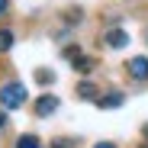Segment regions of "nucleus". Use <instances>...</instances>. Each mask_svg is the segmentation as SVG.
I'll return each mask as SVG.
<instances>
[{
    "label": "nucleus",
    "instance_id": "f257e3e1",
    "mask_svg": "<svg viewBox=\"0 0 148 148\" xmlns=\"http://www.w3.org/2000/svg\"><path fill=\"white\" fill-rule=\"evenodd\" d=\"M23 103H26V87H23L19 81H10V84L0 87V106L3 110H16Z\"/></svg>",
    "mask_w": 148,
    "mask_h": 148
},
{
    "label": "nucleus",
    "instance_id": "f03ea898",
    "mask_svg": "<svg viewBox=\"0 0 148 148\" xmlns=\"http://www.w3.org/2000/svg\"><path fill=\"white\" fill-rule=\"evenodd\" d=\"M126 71H129V77H132V81H145V77H148V58H145V55L129 58Z\"/></svg>",
    "mask_w": 148,
    "mask_h": 148
},
{
    "label": "nucleus",
    "instance_id": "7ed1b4c3",
    "mask_svg": "<svg viewBox=\"0 0 148 148\" xmlns=\"http://www.w3.org/2000/svg\"><path fill=\"white\" fill-rule=\"evenodd\" d=\"M55 110H58V97L55 93H42L36 100V116H52Z\"/></svg>",
    "mask_w": 148,
    "mask_h": 148
},
{
    "label": "nucleus",
    "instance_id": "20e7f679",
    "mask_svg": "<svg viewBox=\"0 0 148 148\" xmlns=\"http://www.w3.org/2000/svg\"><path fill=\"white\" fill-rule=\"evenodd\" d=\"M93 103L100 106V110H116V106H122V103H126V93L113 90V93H106V97H97Z\"/></svg>",
    "mask_w": 148,
    "mask_h": 148
},
{
    "label": "nucleus",
    "instance_id": "39448f33",
    "mask_svg": "<svg viewBox=\"0 0 148 148\" xmlns=\"http://www.w3.org/2000/svg\"><path fill=\"white\" fill-rule=\"evenodd\" d=\"M103 42H106L110 48H122V45L129 42V32H126V29H106V32H103Z\"/></svg>",
    "mask_w": 148,
    "mask_h": 148
},
{
    "label": "nucleus",
    "instance_id": "423d86ee",
    "mask_svg": "<svg viewBox=\"0 0 148 148\" xmlns=\"http://www.w3.org/2000/svg\"><path fill=\"white\" fill-rule=\"evenodd\" d=\"M74 71H77V74H90L93 71V58H74Z\"/></svg>",
    "mask_w": 148,
    "mask_h": 148
},
{
    "label": "nucleus",
    "instance_id": "0eeeda50",
    "mask_svg": "<svg viewBox=\"0 0 148 148\" xmlns=\"http://www.w3.org/2000/svg\"><path fill=\"white\" fill-rule=\"evenodd\" d=\"M77 97L81 100H97V87L93 84H77Z\"/></svg>",
    "mask_w": 148,
    "mask_h": 148
},
{
    "label": "nucleus",
    "instance_id": "6e6552de",
    "mask_svg": "<svg viewBox=\"0 0 148 148\" xmlns=\"http://www.w3.org/2000/svg\"><path fill=\"white\" fill-rule=\"evenodd\" d=\"M16 148H42V142H39L36 135H19V142H16Z\"/></svg>",
    "mask_w": 148,
    "mask_h": 148
},
{
    "label": "nucleus",
    "instance_id": "1a4fd4ad",
    "mask_svg": "<svg viewBox=\"0 0 148 148\" xmlns=\"http://www.w3.org/2000/svg\"><path fill=\"white\" fill-rule=\"evenodd\" d=\"M36 81H39L42 87H48V84H55V74L45 71V68H39V71H36Z\"/></svg>",
    "mask_w": 148,
    "mask_h": 148
},
{
    "label": "nucleus",
    "instance_id": "9d476101",
    "mask_svg": "<svg viewBox=\"0 0 148 148\" xmlns=\"http://www.w3.org/2000/svg\"><path fill=\"white\" fill-rule=\"evenodd\" d=\"M10 48H13V32L0 29V52H10Z\"/></svg>",
    "mask_w": 148,
    "mask_h": 148
},
{
    "label": "nucleus",
    "instance_id": "9b49d317",
    "mask_svg": "<svg viewBox=\"0 0 148 148\" xmlns=\"http://www.w3.org/2000/svg\"><path fill=\"white\" fill-rule=\"evenodd\" d=\"M71 145H77V142H74V138H55L52 142V148H71Z\"/></svg>",
    "mask_w": 148,
    "mask_h": 148
},
{
    "label": "nucleus",
    "instance_id": "f8f14e48",
    "mask_svg": "<svg viewBox=\"0 0 148 148\" xmlns=\"http://www.w3.org/2000/svg\"><path fill=\"white\" fill-rule=\"evenodd\" d=\"M93 148H116L113 142H100V145H93Z\"/></svg>",
    "mask_w": 148,
    "mask_h": 148
},
{
    "label": "nucleus",
    "instance_id": "ddd939ff",
    "mask_svg": "<svg viewBox=\"0 0 148 148\" xmlns=\"http://www.w3.org/2000/svg\"><path fill=\"white\" fill-rule=\"evenodd\" d=\"M3 126H7V113L0 110V129H3Z\"/></svg>",
    "mask_w": 148,
    "mask_h": 148
},
{
    "label": "nucleus",
    "instance_id": "4468645a",
    "mask_svg": "<svg viewBox=\"0 0 148 148\" xmlns=\"http://www.w3.org/2000/svg\"><path fill=\"white\" fill-rule=\"evenodd\" d=\"M7 3H10V0H0V13H3V10H7Z\"/></svg>",
    "mask_w": 148,
    "mask_h": 148
},
{
    "label": "nucleus",
    "instance_id": "2eb2a0df",
    "mask_svg": "<svg viewBox=\"0 0 148 148\" xmlns=\"http://www.w3.org/2000/svg\"><path fill=\"white\" fill-rule=\"evenodd\" d=\"M145 135H148V126H145Z\"/></svg>",
    "mask_w": 148,
    "mask_h": 148
},
{
    "label": "nucleus",
    "instance_id": "dca6fc26",
    "mask_svg": "<svg viewBox=\"0 0 148 148\" xmlns=\"http://www.w3.org/2000/svg\"><path fill=\"white\" fill-rule=\"evenodd\" d=\"M142 148H148V145H142Z\"/></svg>",
    "mask_w": 148,
    "mask_h": 148
},
{
    "label": "nucleus",
    "instance_id": "f3484780",
    "mask_svg": "<svg viewBox=\"0 0 148 148\" xmlns=\"http://www.w3.org/2000/svg\"><path fill=\"white\" fill-rule=\"evenodd\" d=\"M145 39H148V32H145Z\"/></svg>",
    "mask_w": 148,
    "mask_h": 148
}]
</instances>
